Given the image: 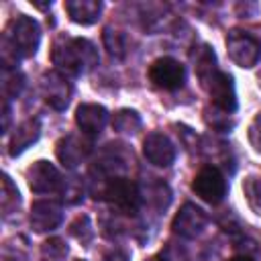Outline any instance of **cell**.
<instances>
[{"instance_id":"obj_1","label":"cell","mask_w":261,"mask_h":261,"mask_svg":"<svg viewBox=\"0 0 261 261\" xmlns=\"http://www.w3.org/2000/svg\"><path fill=\"white\" fill-rule=\"evenodd\" d=\"M53 63L71 75H80L98 63L96 47L86 39H59L53 45Z\"/></svg>"},{"instance_id":"obj_2","label":"cell","mask_w":261,"mask_h":261,"mask_svg":"<svg viewBox=\"0 0 261 261\" xmlns=\"http://www.w3.org/2000/svg\"><path fill=\"white\" fill-rule=\"evenodd\" d=\"M4 41H8L12 45V49L20 55H33L39 47L41 41V29L39 24L31 18V16H16L8 22L6 33H4Z\"/></svg>"},{"instance_id":"obj_3","label":"cell","mask_w":261,"mask_h":261,"mask_svg":"<svg viewBox=\"0 0 261 261\" xmlns=\"http://www.w3.org/2000/svg\"><path fill=\"white\" fill-rule=\"evenodd\" d=\"M226 49L230 59L241 67H253L261 59V43L243 31H232L226 37Z\"/></svg>"},{"instance_id":"obj_4","label":"cell","mask_w":261,"mask_h":261,"mask_svg":"<svg viewBox=\"0 0 261 261\" xmlns=\"http://www.w3.org/2000/svg\"><path fill=\"white\" fill-rule=\"evenodd\" d=\"M202 86L206 88V92L210 94L212 102L224 110V112H232L237 108V94H234V86H232V77L224 71H210L208 75L200 77Z\"/></svg>"},{"instance_id":"obj_5","label":"cell","mask_w":261,"mask_h":261,"mask_svg":"<svg viewBox=\"0 0 261 261\" xmlns=\"http://www.w3.org/2000/svg\"><path fill=\"white\" fill-rule=\"evenodd\" d=\"M192 190L208 204H218L226 196V179L216 167H204L196 173Z\"/></svg>"},{"instance_id":"obj_6","label":"cell","mask_w":261,"mask_h":261,"mask_svg":"<svg viewBox=\"0 0 261 261\" xmlns=\"http://www.w3.org/2000/svg\"><path fill=\"white\" fill-rule=\"evenodd\" d=\"M149 77L157 88L177 90L186 80V67L173 57H159L149 67Z\"/></svg>"},{"instance_id":"obj_7","label":"cell","mask_w":261,"mask_h":261,"mask_svg":"<svg viewBox=\"0 0 261 261\" xmlns=\"http://www.w3.org/2000/svg\"><path fill=\"white\" fill-rule=\"evenodd\" d=\"M106 200L124 214H133L139 206V188L126 177H116L106 186Z\"/></svg>"},{"instance_id":"obj_8","label":"cell","mask_w":261,"mask_h":261,"mask_svg":"<svg viewBox=\"0 0 261 261\" xmlns=\"http://www.w3.org/2000/svg\"><path fill=\"white\" fill-rule=\"evenodd\" d=\"M143 155L157 167H167L175 159V147L163 133H149L143 141Z\"/></svg>"},{"instance_id":"obj_9","label":"cell","mask_w":261,"mask_h":261,"mask_svg":"<svg viewBox=\"0 0 261 261\" xmlns=\"http://www.w3.org/2000/svg\"><path fill=\"white\" fill-rule=\"evenodd\" d=\"M29 186L37 194H47V192H57L61 188V175L59 171L47 163V161H37L29 169Z\"/></svg>"},{"instance_id":"obj_10","label":"cell","mask_w":261,"mask_h":261,"mask_svg":"<svg viewBox=\"0 0 261 261\" xmlns=\"http://www.w3.org/2000/svg\"><path fill=\"white\" fill-rule=\"evenodd\" d=\"M204 226H206V214L194 204H184V208L173 218V230L188 239H194L196 234H200Z\"/></svg>"},{"instance_id":"obj_11","label":"cell","mask_w":261,"mask_h":261,"mask_svg":"<svg viewBox=\"0 0 261 261\" xmlns=\"http://www.w3.org/2000/svg\"><path fill=\"white\" fill-rule=\"evenodd\" d=\"M43 94H45V100L57 108V110H63L69 102V96H71V88L67 84V80L59 73V71H51V73H45L43 75Z\"/></svg>"},{"instance_id":"obj_12","label":"cell","mask_w":261,"mask_h":261,"mask_svg":"<svg viewBox=\"0 0 261 261\" xmlns=\"http://www.w3.org/2000/svg\"><path fill=\"white\" fill-rule=\"evenodd\" d=\"M106 118H108L106 108L98 106V104H82L75 110V124L86 135L100 133L104 128V124H106Z\"/></svg>"},{"instance_id":"obj_13","label":"cell","mask_w":261,"mask_h":261,"mask_svg":"<svg viewBox=\"0 0 261 261\" xmlns=\"http://www.w3.org/2000/svg\"><path fill=\"white\" fill-rule=\"evenodd\" d=\"M61 222V206L57 202H37L31 208V224L35 230H51Z\"/></svg>"},{"instance_id":"obj_14","label":"cell","mask_w":261,"mask_h":261,"mask_svg":"<svg viewBox=\"0 0 261 261\" xmlns=\"http://www.w3.org/2000/svg\"><path fill=\"white\" fill-rule=\"evenodd\" d=\"M100 10H102V2L98 0H67L65 2V12L77 24H94L100 16Z\"/></svg>"},{"instance_id":"obj_15","label":"cell","mask_w":261,"mask_h":261,"mask_svg":"<svg viewBox=\"0 0 261 261\" xmlns=\"http://www.w3.org/2000/svg\"><path fill=\"white\" fill-rule=\"evenodd\" d=\"M86 153H88V145L75 135H67L57 143V157L67 167H75L86 157Z\"/></svg>"},{"instance_id":"obj_16","label":"cell","mask_w":261,"mask_h":261,"mask_svg":"<svg viewBox=\"0 0 261 261\" xmlns=\"http://www.w3.org/2000/svg\"><path fill=\"white\" fill-rule=\"evenodd\" d=\"M39 133H41L39 120H27V122H22V124L14 130V137H12V141H10V155L22 153L29 145H33V143L39 139Z\"/></svg>"},{"instance_id":"obj_17","label":"cell","mask_w":261,"mask_h":261,"mask_svg":"<svg viewBox=\"0 0 261 261\" xmlns=\"http://www.w3.org/2000/svg\"><path fill=\"white\" fill-rule=\"evenodd\" d=\"M112 124H114V128H116L118 133H137V128L141 126V118H139L137 112H133V110H120V112L114 116Z\"/></svg>"},{"instance_id":"obj_18","label":"cell","mask_w":261,"mask_h":261,"mask_svg":"<svg viewBox=\"0 0 261 261\" xmlns=\"http://www.w3.org/2000/svg\"><path fill=\"white\" fill-rule=\"evenodd\" d=\"M251 143L255 145L257 151H261V114L255 118V122L251 124Z\"/></svg>"},{"instance_id":"obj_19","label":"cell","mask_w":261,"mask_h":261,"mask_svg":"<svg viewBox=\"0 0 261 261\" xmlns=\"http://www.w3.org/2000/svg\"><path fill=\"white\" fill-rule=\"evenodd\" d=\"M247 194H249V198H261V179H251L249 181V186H247ZM259 214H261V204L255 208Z\"/></svg>"},{"instance_id":"obj_20","label":"cell","mask_w":261,"mask_h":261,"mask_svg":"<svg viewBox=\"0 0 261 261\" xmlns=\"http://www.w3.org/2000/svg\"><path fill=\"white\" fill-rule=\"evenodd\" d=\"M104 261H128V259L122 253H110V255L104 257Z\"/></svg>"},{"instance_id":"obj_21","label":"cell","mask_w":261,"mask_h":261,"mask_svg":"<svg viewBox=\"0 0 261 261\" xmlns=\"http://www.w3.org/2000/svg\"><path fill=\"white\" fill-rule=\"evenodd\" d=\"M230 261H253L251 257H247V255H237V257H232Z\"/></svg>"},{"instance_id":"obj_22","label":"cell","mask_w":261,"mask_h":261,"mask_svg":"<svg viewBox=\"0 0 261 261\" xmlns=\"http://www.w3.org/2000/svg\"><path fill=\"white\" fill-rule=\"evenodd\" d=\"M149 261H159V259H149Z\"/></svg>"},{"instance_id":"obj_23","label":"cell","mask_w":261,"mask_h":261,"mask_svg":"<svg viewBox=\"0 0 261 261\" xmlns=\"http://www.w3.org/2000/svg\"><path fill=\"white\" fill-rule=\"evenodd\" d=\"M77 261H82V259H77Z\"/></svg>"}]
</instances>
